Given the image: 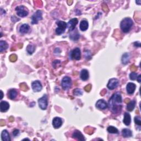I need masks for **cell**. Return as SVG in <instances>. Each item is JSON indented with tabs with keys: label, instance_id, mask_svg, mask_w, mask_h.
Instances as JSON below:
<instances>
[{
	"label": "cell",
	"instance_id": "cell-25",
	"mask_svg": "<svg viewBox=\"0 0 141 141\" xmlns=\"http://www.w3.org/2000/svg\"><path fill=\"white\" fill-rule=\"evenodd\" d=\"M122 134L124 137H130L132 136V132L130 129L124 128L122 130Z\"/></svg>",
	"mask_w": 141,
	"mask_h": 141
},
{
	"label": "cell",
	"instance_id": "cell-8",
	"mask_svg": "<svg viewBox=\"0 0 141 141\" xmlns=\"http://www.w3.org/2000/svg\"><path fill=\"white\" fill-rule=\"evenodd\" d=\"M32 24H36L38 23L39 20L43 19L42 12L40 10L37 11L32 17Z\"/></svg>",
	"mask_w": 141,
	"mask_h": 141
},
{
	"label": "cell",
	"instance_id": "cell-31",
	"mask_svg": "<svg viewBox=\"0 0 141 141\" xmlns=\"http://www.w3.org/2000/svg\"><path fill=\"white\" fill-rule=\"evenodd\" d=\"M137 77L138 74L135 72H133L132 73H131L130 74V78L131 79V80H132V81H135L136 79H137Z\"/></svg>",
	"mask_w": 141,
	"mask_h": 141
},
{
	"label": "cell",
	"instance_id": "cell-4",
	"mask_svg": "<svg viewBox=\"0 0 141 141\" xmlns=\"http://www.w3.org/2000/svg\"><path fill=\"white\" fill-rule=\"evenodd\" d=\"M61 86L63 90H69L72 86L71 78L68 76H65V77H63L61 81Z\"/></svg>",
	"mask_w": 141,
	"mask_h": 141
},
{
	"label": "cell",
	"instance_id": "cell-35",
	"mask_svg": "<svg viewBox=\"0 0 141 141\" xmlns=\"http://www.w3.org/2000/svg\"><path fill=\"white\" fill-rule=\"evenodd\" d=\"M17 60V56L15 54H12L9 56V60L11 62H15Z\"/></svg>",
	"mask_w": 141,
	"mask_h": 141
},
{
	"label": "cell",
	"instance_id": "cell-9",
	"mask_svg": "<svg viewBox=\"0 0 141 141\" xmlns=\"http://www.w3.org/2000/svg\"><path fill=\"white\" fill-rule=\"evenodd\" d=\"M119 81L118 79L116 78H112L109 80L107 83V87L110 90H113V89L116 88L119 86Z\"/></svg>",
	"mask_w": 141,
	"mask_h": 141
},
{
	"label": "cell",
	"instance_id": "cell-28",
	"mask_svg": "<svg viewBox=\"0 0 141 141\" xmlns=\"http://www.w3.org/2000/svg\"><path fill=\"white\" fill-rule=\"evenodd\" d=\"M35 50V46L33 44H29L27 47V51L29 55H32Z\"/></svg>",
	"mask_w": 141,
	"mask_h": 141
},
{
	"label": "cell",
	"instance_id": "cell-40",
	"mask_svg": "<svg viewBox=\"0 0 141 141\" xmlns=\"http://www.w3.org/2000/svg\"><path fill=\"white\" fill-rule=\"evenodd\" d=\"M133 45H134V46H135V47H140L141 46V43H140V42H138V41H137V42H135V43H134V44H133Z\"/></svg>",
	"mask_w": 141,
	"mask_h": 141
},
{
	"label": "cell",
	"instance_id": "cell-26",
	"mask_svg": "<svg viewBox=\"0 0 141 141\" xmlns=\"http://www.w3.org/2000/svg\"><path fill=\"white\" fill-rule=\"evenodd\" d=\"M8 47V45L5 41L1 40L0 41V53H2L3 51L6 50Z\"/></svg>",
	"mask_w": 141,
	"mask_h": 141
},
{
	"label": "cell",
	"instance_id": "cell-2",
	"mask_svg": "<svg viewBox=\"0 0 141 141\" xmlns=\"http://www.w3.org/2000/svg\"><path fill=\"white\" fill-rule=\"evenodd\" d=\"M133 25L132 19L130 18H125L121 21L120 23V28L123 33H128L130 32L131 28Z\"/></svg>",
	"mask_w": 141,
	"mask_h": 141
},
{
	"label": "cell",
	"instance_id": "cell-42",
	"mask_svg": "<svg viewBox=\"0 0 141 141\" xmlns=\"http://www.w3.org/2000/svg\"><path fill=\"white\" fill-rule=\"evenodd\" d=\"M4 125H5V123H4V121L3 120L0 121V126H3Z\"/></svg>",
	"mask_w": 141,
	"mask_h": 141
},
{
	"label": "cell",
	"instance_id": "cell-36",
	"mask_svg": "<svg viewBox=\"0 0 141 141\" xmlns=\"http://www.w3.org/2000/svg\"><path fill=\"white\" fill-rule=\"evenodd\" d=\"M91 84H88V85L86 86L85 87H84V90H85L87 92H89L91 90Z\"/></svg>",
	"mask_w": 141,
	"mask_h": 141
},
{
	"label": "cell",
	"instance_id": "cell-33",
	"mask_svg": "<svg viewBox=\"0 0 141 141\" xmlns=\"http://www.w3.org/2000/svg\"><path fill=\"white\" fill-rule=\"evenodd\" d=\"M134 121H135V123L136 124H137L139 126H141V119L140 116H136L135 119H134Z\"/></svg>",
	"mask_w": 141,
	"mask_h": 141
},
{
	"label": "cell",
	"instance_id": "cell-27",
	"mask_svg": "<svg viewBox=\"0 0 141 141\" xmlns=\"http://www.w3.org/2000/svg\"><path fill=\"white\" fill-rule=\"evenodd\" d=\"M79 37L80 35L77 31H76V32H73L70 35V38L73 41H77L79 39Z\"/></svg>",
	"mask_w": 141,
	"mask_h": 141
},
{
	"label": "cell",
	"instance_id": "cell-24",
	"mask_svg": "<svg viewBox=\"0 0 141 141\" xmlns=\"http://www.w3.org/2000/svg\"><path fill=\"white\" fill-rule=\"evenodd\" d=\"M136 102L135 100L130 101V102L127 103V110L128 111H132L135 109L136 106Z\"/></svg>",
	"mask_w": 141,
	"mask_h": 141
},
{
	"label": "cell",
	"instance_id": "cell-38",
	"mask_svg": "<svg viewBox=\"0 0 141 141\" xmlns=\"http://www.w3.org/2000/svg\"><path fill=\"white\" fill-rule=\"evenodd\" d=\"M19 135V130H17V129H16V130H15L13 131V135L15 136V137H16V136H18Z\"/></svg>",
	"mask_w": 141,
	"mask_h": 141
},
{
	"label": "cell",
	"instance_id": "cell-5",
	"mask_svg": "<svg viewBox=\"0 0 141 141\" xmlns=\"http://www.w3.org/2000/svg\"><path fill=\"white\" fill-rule=\"evenodd\" d=\"M16 11L17 12V15L19 17H24L28 16L29 11L27 8L24 6H18L16 8Z\"/></svg>",
	"mask_w": 141,
	"mask_h": 141
},
{
	"label": "cell",
	"instance_id": "cell-18",
	"mask_svg": "<svg viewBox=\"0 0 141 141\" xmlns=\"http://www.w3.org/2000/svg\"><path fill=\"white\" fill-rule=\"evenodd\" d=\"M80 77H81V78L82 79V81H87L89 77V72L86 69L82 70L81 72V74H80Z\"/></svg>",
	"mask_w": 141,
	"mask_h": 141
},
{
	"label": "cell",
	"instance_id": "cell-49",
	"mask_svg": "<svg viewBox=\"0 0 141 141\" xmlns=\"http://www.w3.org/2000/svg\"><path fill=\"white\" fill-rule=\"evenodd\" d=\"M67 3H68V4H69V5H71V4L73 3V1H69L67 2Z\"/></svg>",
	"mask_w": 141,
	"mask_h": 141
},
{
	"label": "cell",
	"instance_id": "cell-17",
	"mask_svg": "<svg viewBox=\"0 0 141 141\" xmlns=\"http://www.w3.org/2000/svg\"><path fill=\"white\" fill-rule=\"evenodd\" d=\"M17 95H18L17 91L15 89H10V90L8 91L7 94L8 98H9L11 100L15 99L17 97Z\"/></svg>",
	"mask_w": 141,
	"mask_h": 141
},
{
	"label": "cell",
	"instance_id": "cell-1",
	"mask_svg": "<svg viewBox=\"0 0 141 141\" xmlns=\"http://www.w3.org/2000/svg\"><path fill=\"white\" fill-rule=\"evenodd\" d=\"M122 96L119 92H116L112 95L109 100L108 106L112 113L119 114L122 110Z\"/></svg>",
	"mask_w": 141,
	"mask_h": 141
},
{
	"label": "cell",
	"instance_id": "cell-34",
	"mask_svg": "<svg viewBox=\"0 0 141 141\" xmlns=\"http://www.w3.org/2000/svg\"><path fill=\"white\" fill-rule=\"evenodd\" d=\"M20 88L23 91H27L28 90V87L25 83H21L20 84Z\"/></svg>",
	"mask_w": 141,
	"mask_h": 141
},
{
	"label": "cell",
	"instance_id": "cell-45",
	"mask_svg": "<svg viewBox=\"0 0 141 141\" xmlns=\"http://www.w3.org/2000/svg\"><path fill=\"white\" fill-rule=\"evenodd\" d=\"M9 121L10 122H13L14 121V117L12 116H11L9 117Z\"/></svg>",
	"mask_w": 141,
	"mask_h": 141
},
{
	"label": "cell",
	"instance_id": "cell-6",
	"mask_svg": "<svg viewBox=\"0 0 141 141\" xmlns=\"http://www.w3.org/2000/svg\"><path fill=\"white\" fill-rule=\"evenodd\" d=\"M70 59L71 60H79L81 59V53L80 49L78 48H76L70 51Z\"/></svg>",
	"mask_w": 141,
	"mask_h": 141
},
{
	"label": "cell",
	"instance_id": "cell-13",
	"mask_svg": "<svg viewBox=\"0 0 141 141\" xmlns=\"http://www.w3.org/2000/svg\"><path fill=\"white\" fill-rule=\"evenodd\" d=\"M72 138L76 139L78 141H85L86 139L82 133L78 130H75L72 135Z\"/></svg>",
	"mask_w": 141,
	"mask_h": 141
},
{
	"label": "cell",
	"instance_id": "cell-15",
	"mask_svg": "<svg viewBox=\"0 0 141 141\" xmlns=\"http://www.w3.org/2000/svg\"><path fill=\"white\" fill-rule=\"evenodd\" d=\"M136 86L135 83H128L126 86V90L127 92L129 94H133L135 92V91L136 90Z\"/></svg>",
	"mask_w": 141,
	"mask_h": 141
},
{
	"label": "cell",
	"instance_id": "cell-19",
	"mask_svg": "<svg viewBox=\"0 0 141 141\" xmlns=\"http://www.w3.org/2000/svg\"><path fill=\"white\" fill-rule=\"evenodd\" d=\"M123 123L126 126H129L131 123V117L130 114L128 112H125L124 115V119L123 120Z\"/></svg>",
	"mask_w": 141,
	"mask_h": 141
},
{
	"label": "cell",
	"instance_id": "cell-48",
	"mask_svg": "<svg viewBox=\"0 0 141 141\" xmlns=\"http://www.w3.org/2000/svg\"><path fill=\"white\" fill-rule=\"evenodd\" d=\"M18 48H22V47H23V44H21V43H20V44H19L18 45Z\"/></svg>",
	"mask_w": 141,
	"mask_h": 141
},
{
	"label": "cell",
	"instance_id": "cell-39",
	"mask_svg": "<svg viewBox=\"0 0 141 141\" xmlns=\"http://www.w3.org/2000/svg\"><path fill=\"white\" fill-rule=\"evenodd\" d=\"M88 52H89V51H88V50H87V51H86L85 55H86V58H87L88 60H89V59H90V58H91V56H89V54H90V53H88Z\"/></svg>",
	"mask_w": 141,
	"mask_h": 141
},
{
	"label": "cell",
	"instance_id": "cell-23",
	"mask_svg": "<svg viewBox=\"0 0 141 141\" xmlns=\"http://www.w3.org/2000/svg\"><path fill=\"white\" fill-rule=\"evenodd\" d=\"M130 56L128 53H124L122 56L121 61L123 65H126L130 61Z\"/></svg>",
	"mask_w": 141,
	"mask_h": 141
},
{
	"label": "cell",
	"instance_id": "cell-11",
	"mask_svg": "<svg viewBox=\"0 0 141 141\" xmlns=\"http://www.w3.org/2000/svg\"><path fill=\"white\" fill-rule=\"evenodd\" d=\"M32 87L34 92H39L42 90L43 86H42L40 82L39 81H35L32 83Z\"/></svg>",
	"mask_w": 141,
	"mask_h": 141
},
{
	"label": "cell",
	"instance_id": "cell-50",
	"mask_svg": "<svg viewBox=\"0 0 141 141\" xmlns=\"http://www.w3.org/2000/svg\"><path fill=\"white\" fill-rule=\"evenodd\" d=\"M1 99H2V98H3V91L2 90H1Z\"/></svg>",
	"mask_w": 141,
	"mask_h": 141
},
{
	"label": "cell",
	"instance_id": "cell-44",
	"mask_svg": "<svg viewBox=\"0 0 141 141\" xmlns=\"http://www.w3.org/2000/svg\"><path fill=\"white\" fill-rule=\"evenodd\" d=\"M106 90L105 89H104V90H103L102 91V92H101L100 94L102 95H104L106 93Z\"/></svg>",
	"mask_w": 141,
	"mask_h": 141
},
{
	"label": "cell",
	"instance_id": "cell-32",
	"mask_svg": "<svg viewBox=\"0 0 141 141\" xmlns=\"http://www.w3.org/2000/svg\"><path fill=\"white\" fill-rule=\"evenodd\" d=\"M94 129L92 127H86L85 129H84V131L88 134H89V135H91L94 132Z\"/></svg>",
	"mask_w": 141,
	"mask_h": 141
},
{
	"label": "cell",
	"instance_id": "cell-21",
	"mask_svg": "<svg viewBox=\"0 0 141 141\" xmlns=\"http://www.w3.org/2000/svg\"><path fill=\"white\" fill-rule=\"evenodd\" d=\"M29 29H30L29 25L27 24H24L20 26L19 28V32L22 34H26L29 32Z\"/></svg>",
	"mask_w": 141,
	"mask_h": 141
},
{
	"label": "cell",
	"instance_id": "cell-22",
	"mask_svg": "<svg viewBox=\"0 0 141 141\" xmlns=\"http://www.w3.org/2000/svg\"><path fill=\"white\" fill-rule=\"evenodd\" d=\"M79 28L82 31H86L88 28V22L86 20H82L80 23Z\"/></svg>",
	"mask_w": 141,
	"mask_h": 141
},
{
	"label": "cell",
	"instance_id": "cell-37",
	"mask_svg": "<svg viewBox=\"0 0 141 141\" xmlns=\"http://www.w3.org/2000/svg\"><path fill=\"white\" fill-rule=\"evenodd\" d=\"M102 8H103V11H104V12H107L109 11V8L107 7L106 4H103L102 5Z\"/></svg>",
	"mask_w": 141,
	"mask_h": 141
},
{
	"label": "cell",
	"instance_id": "cell-20",
	"mask_svg": "<svg viewBox=\"0 0 141 141\" xmlns=\"http://www.w3.org/2000/svg\"><path fill=\"white\" fill-rule=\"evenodd\" d=\"M1 139L3 141H10L11 137L8 132L7 130H4L2 132Z\"/></svg>",
	"mask_w": 141,
	"mask_h": 141
},
{
	"label": "cell",
	"instance_id": "cell-43",
	"mask_svg": "<svg viewBox=\"0 0 141 141\" xmlns=\"http://www.w3.org/2000/svg\"><path fill=\"white\" fill-rule=\"evenodd\" d=\"M137 81L139 82V83H141V75H139V76L137 77Z\"/></svg>",
	"mask_w": 141,
	"mask_h": 141
},
{
	"label": "cell",
	"instance_id": "cell-46",
	"mask_svg": "<svg viewBox=\"0 0 141 141\" xmlns=\"http://www.w3.org/2000/svg\"><path fill=\"white\" fill-rule=\"evenodd\" d=\"M130 99H124V102L125 103H128L130 102Z\"/></svg>",
	"mask_w": 141,
	"mask_h": 141
},
{
	"label": "cell",
	"instance_id": "cell-12",
	"mask_svg": "<svg viewBox=\"0 0 141 141\" xmlns=\"http://www.w3.org/2000/svg\"><path fill=\"white\" fill-rule=\"evenodd\" d=\"M96 107L100 110H105L108 107V105L104 100L100 99L96 103Z\"/></svg>",
	"mask_w": 141,
	"mask_h": 141
},
{
	"label": "cell",
	"instance_id": "cell-3",
	"mask_svg": "<svg viewBox=\"0 0 141 141\" xmlns=\"http://www.w3.org/2000/svg\"><path fill=\"white\" fill-rule=\"evenodd\" d=\"M56 24L57 25L58 27L56 29V34L58 35H60L64 33L65 30L67 28V24L66 22L61 20L57 21Z\"/></svg>",
	"mask_w": 141,
	"mask_h": 141
},
{
	"label": "cell",
	"instance_id": "cell-14",
	"mask_svg": "<svg viewBox=\"0 0 141 141\" xmlns=\"http://www.w3.org/2000/svg\"><path fill=\"white\" fill-rule=\"evenodd\" d=\"M62 124V120L60 117H56L53 120V125L55 128L57 129L60 128Z\"/></svg>",
	"mask_w": 141,
	"mask_h": 141
},
{
	"label": "cell",
	"instance_id": "cell-7",
	"mask_svg": "<svg viewBox=\"0 0 141 141\" xmlns=\"http://www.w3.org/2000/svg\"><path fill=\"white\" fill-rule=\"evenodd\" d=\"M38 104L39 107L42 110H46L47 109L48 105V96L45 94L43 95V97L39 99L38 100Z\"/></svg>",
	"mask_w": 141,
	"mask_h": 141
},
{
	"label": "cell",
	"instance_id": "cell-16",
	"mask_svg": "<svg viewBox=\"0 0 141 141\" xmlns=\"http://www.w3.org/2000/svg\"><path fill=\"white\" fill-rule=\"evenodd\" d=\"M9 108V104L6 101H2L0 103V110L2 112L7 111Z\"/></svg>",
	"mask_w": 141,
	"mask_h": 141
},
{
	"label": "cell",
	"instance_id": "cell-10",
	"mask_svg": "<svg viewBox=\"0 0 141 141\" xmlns=\"http://www.w3.org/2000/svg\"><path fill=\"white\" fill-rule=\"evenodd\" d=\"M78 20L77 18H73L69 21L67 24V27L70 32H72L75 29L76 25L78 24Z\"/></svg>",
	"mask_w": 141,
	"mask_h": 141
},
{
	"label": "cell",
	"instance_id": "cell-41",
	"mask_svg": "<svg viewBox=\"0 0 141 141\" xmlns=\"http://www.w3.org/2000/svg\"><path fill=\"white\" fill-rule=\"evenodd\" d=\"M137 70V67L135 66L134 65H132L131 67V70H132V71H135V70Z\"/></svg>",
	"mask_w": 141,
	"mask_h": 141
},
{
	"label": "cell",
	"instance_id": "cell-30",
	"mask_svg": "<svg viewBox=\"0 0 141 141\" xmlns=\"http://www.w3.org/2000/svg\"><path fill=\"white\" fill-rule=\"evenodd\" d=\"M73 94L75 96H81L83 94V91L79 88L75 89L73 90Z\"/></svg>",
	"mask_w": 141,
	"mask_h": 141
},
{
	"label": "cell",
	"instance_id": "cell-47",
	"mask_svg": "<svg viewBox=\"0 0 141 141\" xmlns=\"http://www.w3.org/2000/svg\"><path fill=\"white\" fill-rule=\"evenodd\" d=\"M136 3L138 4V5H141V0H138V1H136Z\"/></svg>",
	"mask_w": 141,
	"mask_h": 141
},
{
	"label": "cell",
	"instance_id": "cell-29",
	"mask_svg": "<svg viewBox=\"0 0 141 141\" xmlns=\"http://www.w3.org/2000/svg\"><path fill=\"white\" fill-rule=\"evenodd\" d=\"M107 132L110 133H114V134H118L119 131L114 126H109L107 127Z\"/></svg>",
	"mask_w": 141,
	"mask_h": 141
}]
</instances>
